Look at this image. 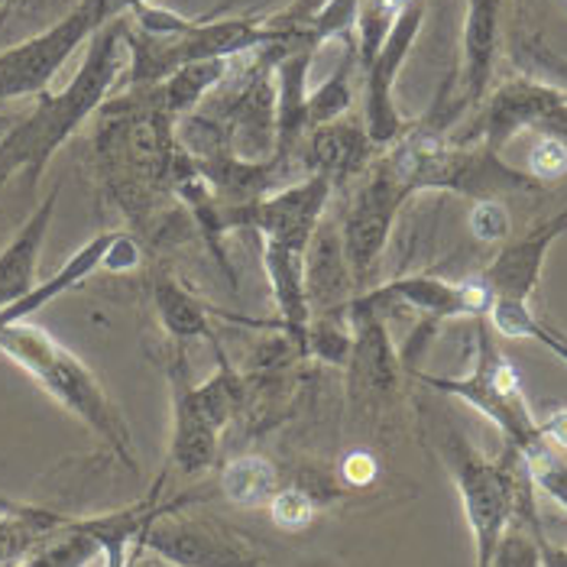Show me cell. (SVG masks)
Masks as SVG:
<instances>
[{"label":"cell","instance_id":"obj_1","mask_svg":"<svg viewBox=\"0 0 567 567\" xmlns=\"http://www.w3.org/2000/svg\"><path fill=\"white\" fill-rule=\"evenodd\" d=\"M124 30L127 17L107 20L87 40L85 59L72 82L55 94H40L37 107L0 140V185L20 175L27 192H37L52 156L101 111V104L111 97L121 75L127 72Z\"/></svg>","mask_w":567,"mask_h":567},{"label":"cell","instance_id":"obj_2","mask_svg":"<svg viewBox=\"0 0 567 567\" xmlns=\"http://www.w3.org/2000/svg\"><path fill=\"white\" fill-rule=\"evenodd\" d=\"M0 353L13 360L20 370H27L45 395H52L65 412H72L82 425L101 437L131 471H136L131 429L121 409L111 402L97 377L72 350L59 344L40 324L20 321L0 331Z\"/></svg>","mask_w":567,"mask_h":567},{"label":"cell","instance_id":"obj_3","mask_svg":"<svg viewBox=\"0 0 567 567\" xmlns=\"http://www.w3.org/2000/svg\"><path fill=\"white\" fill-rule=\"evenodd\" d=\"M402 182L415 192H454L464 198H503L538 192L542 182L513 169L499 153L483 143L447 140L435 127L402 133L383 153Z\"/></svg>","mask_w":567,"mask_h":567},{"label":"cell","instance_id":"obj_4","mask_svg":"<svg viewBox=\"0 0 567 567\" xmlns=\"http://www.w3.org/2000/svg\"><path fill=\"white\" fill-rule=\"evenodd\" d=\"M419 380L437 393L454 395V399L467 402L471 409H477L483 419H489L496 425L503 441L513 451H519L523 457L545 444V437L538 435V419L523 393V377L513 367V360L496 348L493 328L486 324V318H481V324H477L474 367L464 377L419 373Z\"/></svg>","mask_w":567,"mask_h":567},{"label":"cell","instance_id":"obj_5","mask_svg":"<svg viewBox=\"0 0 567 567\" xmlns=\"http://www.w3.org/2000/svg\"><path fill=\"white\" fill-rule=\"evenodd\" d=\"M447 464H451V474L461 493V506L474 535L477 567H489L496 542L516 513L519 493L532 486L528 467H525L523 454L513 451L509 444L503 447L499 457H483L481 451L461 435H451L447 441Z\"/></svg>","mask_w":567,"mask_h":567},{"label":"cell","instance_id":"obj_6","mask_svg":"<svg viewBox=\"0 0 567 567\" xmlns=\"http://www.w3.org/2000/svg\"><path fill=\"white\" fill-rule=\"evenodd\" d=\"M114 20L111 0H79L55 23L33 33L30 40L0 52V101L40 97L49 91L59 69L82 49L87 40Z\"/></svg>","mask_w":567,"mask_h":567},{"label":"cell","instance_id":"obj_7","mask_svg":"<svg viewBox=\"0 0 567 567\" xmlns=\"http://www.w3.org/2000/svg\"><path fill=\"white\" fill-rule=\"evenodd\" d=\"M331 192H334V182L328 175H306L299 182H286L272 188L269 195L247 205L220 202V230L224 237L230 230H250L262 240H276L306 254L315 230L321 227Z\"/></svg>","mask_w":567,"mask_h":567},{"label":"cell","instance_id":"obj_8","mask_svg":"<svg viewBox=\"0 0 567 567\" xmlns=\"http://www.w3.org/2000/svg\"><path fill=\"white\" fill-rule=\"evenodd\" d=\"M188 503L192 496H175L173 506L153 516L140 532L136 548L173 567H266L260 551L247 538L208 519L178 516V509Z\"/></svg>","mask_w":567,"mask_h":567},{"label":"cell","instance_id":"obj_9","mask_svg":"<svg viewBox=\"0 0 567 567\" xmlns=\"http://www.w3.org/2000/svg\"><path fill=\"white\" fill-rule=\"evenodd\" d=\"M409 198H412V188L402 182V175L395 173L386 156L370 163L363 185L357 188L350 202L348 218L341 224V247H344L353 286H360L377 269V262L390 244L395 218Z\"/></svg>","mask_w":567,"mask_h":567},{"label":"cell","instance_id":"obj_10","mask_svg":"<svg viewBox=\"0 0 567 567\" xmlns=\"http://www.w3.org/2000/svg\"><path fill=\"white\" fill-rule=\"evenodd\" d=\"M350 306L373 308H412L432 321H451V318H474L481 321L493 306V289L483 282V276L471 279H441L429 272L415 276H395L383 286H373L350 299Z\"/></svg>","mask_w":567,"mask_h":567},{"label":"cell","instance_id":"obj_11","mask_svg":"<svg viewBox=\"0 0 567 567\" xmlns=\"http://www.w3.org/2000/svg\"><path fill=\"white\" fill-rule=\"evenodd\" d=\"M422 20H425V0H412L402 17L393 23V30L386 33L383 45L377 49V55L370 59V65L363 69L367 72V94H363V127L370 133L373 146L377 150H386L393 146L395 140L405 133L402 124V114L395 107V79L412 52V45L419 40V30H422Z\"/></svg>","mask_w":567,"mask_h":567},{"label":"cell","instance_id":"obj_12","mask_svg":"<svg viewBox=\"0 0 567 567\" xmlns=\"http://www.w3.org/2000/svg\"><path fill=\"white\" fill-rule=\"evenodd\" d=\"M169 395H173V441H169V467H175L185 477H198L218 461V422L208 415L202 405L195 380H192V363L185 357V344H175L169 360Z\"/></svg>","mask_w":567,"mask_h":567},{"label":"cell","instance_id":"obj_13","mask_svg":"<svg viewBox=\"0 0 567 567\" xmlns=\"http://www.w3.org/2000/svg\"><path fill=\"white\" fill-rule=\"evenodd\" d=\"M565 91L555 82L542 79H513L486 94L481 104V121L467 143H483L486 150L499 153L525 131H535L545 114H551L558 104H565Z\"/></svg>","mask_w":567,"mask_h":567},{"label":"cell","instance_id":"obj_14","mask_svg":"<svg viewBox=\"0 0 567 567\" xmlns=\"http://www.w3.org/2000/svg\"><path fill=\"white\" fill-rule=\"evenodd\" d=\"M350 324V357L348 377L350 393L357 399H386L399 386L402 360L393 348V338L386 331L383 311L357 308L348 302Z\"/></svg>","mask_w":567,"mask_h":567},{"label":"cell","instance_id":"obj_15","mask_svg":"<svg viewBox=\"0 0 567 567\" xmlns=\"http://www.w3.org/2000/svg\"><path fill=\"white\" fill-rule=\"evenodd\" d=\"M567 234V208L555 218L542 220L532 227L525 237L506 244L493 262L483 269V282L493 289V299H509V302H528L532 292L538 289L542 269L548 260V250L558 237Z\"/></svg>","mask_w":567,"mask_h":567},{"label":"cell","instance_id":"obj_16","mask_svg":"<svg viewBox=\"0 0 567 567\" xmlns=\"http://www.w3.org/2000/svg\"><path fill=\"white\" fill-rule=\"evenodd\" d=\"M299 146V163L308 175H328L334 185L348 182L353 175L367 173L373 163V140L363 127V121H331L321 127H311Z\"/></svg>","mask_w":567,"mask_h":567},{"label":"cell","instance_id":"obj_17","mask_svg":"<svg viewBox=\"0 0 567 567\" xmlns=\"http://www.w3.org/2000/svg\"><path fill=\"white\" fill-rule=\"evenodd\" d=\"M262 269L272 289V299L279 308V328L296 344V350L308 357V328H311V308L306 289V254L292 250L276 240H262Z\"/></svg>","mask_w":567,"mask_h":567},{"label":"cell","instance_id":"obj_18","mask_svg":"<svg viewBox=\"0 0 567 567\" xmlns=\"http://www.w3.org/2000/svg\"><path fill=\"white\" fill-rule=\"evenodd\" d=\"M59 192H62V185L55 182L43 202L30 212V218L23 220V227L10 237V244L0 250V308L13 306L40 282L37 269H40V254H43L49 224H52L55 205H59Z\"/></svg>","mask_w":567,"mask_h":567},{"label":"cell","instance_id":"obj_19","mask_svg":"<svg viewBox=\"0 0 567 567\" xmlns=\"http://www.w3.org/2000/svg\"><path fill=\"white\" fill-rule=\"evenodd\" d=\"M499 23H503V0H467L464 20V104H481L489 94L493 65L499 52Z\"/></svg>","mask_w":567,"mask_h":567},{"label":"cell","instance_id":"obj_20","mask_svg":"<svg viewBox=\"0 0 567 567\" xmlns=\"http://www.w3.org/2000/svg\"><path fill=\"white\" fill-rule=\"evenodd\" d=\"M114 234H117V230H101L97 237H91L85 247H79L69 260L62 262L59 272L45 276L43 282H37V286H33L23 299H17L13 306L0 308V331L10 328V324H20V321L33 318V315L43 311L49 302H55L59 296L79 289L85 279H91V276L104 266V254H107Z\"/></svg>","mask_w":567,"mask_h":567},{"label":"cell","instance_id":"obj_21","mask_svg":"<svg viewBox=\"0 0 567 567\" xmlns=\"http://www.w3.org/2000/svg\"><path fill=\"white\" fill-rule=\"evenodd\" d=\"M153 308L159 324L175 344L188 341H208L212 348H220L212 328V308L205 306L188 286H182L173 272H156L153 276Z\"/></svg>","mask_w":567,"mask_h":567},{"label":"cell","instance_id":"obj_22","mask_svg":"<svg viewBox=\"0 0 567 567\" xmlns=\"http://www.w3.org/2000/svg\"><path fill=\"white\" fill-rule=\"evenodd\" d=\"M230 62H234V59H202V62H188V65L175 69L173 75H166L159 85L150 87V94H153L156 107L173 121L175 127H178L182 117L195 114L198 104H202L212 91H218L220 82H224L227 72H230Z\"/></svg>","mask_w":567,"mask_h":567},{"label":"cell","instance_id":"obj_23","mask_svg":"<svg viewBox=\"0 0 567 567\" xmlns=\"http://www.w3.org/2000/svg\"><path fill=\"white\" fill-rule=\"evenodd\" d=\"M91 561H101V538L94 523L91 516H69V523L52 528L17 567H87Z\"/></svg>","mask_w":567,"mask_h":567},{"label":"cell","instance_id":"obj_24","mask_svg":"<svg viewBox=\"0 0 567 567\" xmlns=\"http://www.w3.org/2000/svg\"><path fill=\"white\" fill-rule=\"evenodd\" d=\"M279 489V471L262 454H240L224 464L220 471V493L227 503L240 509H262Z\"/></svg>","mask_w":567,"mask_h":567},{"label":"cell","instance_id":"obj_25","mask_svg":"<svg viewBox=\"0 0 567 567\" xmlns=\"http://www.w3.org/2000/svg\"><path fill=\"white\" fill-rule=\"evenodd\" d=\"M486 324L493 328V334L499 338H513V341H538L542 348H548L561 363H567V334L558 328L545 324L535 318V311L528 302H509V299H493V306L486 311Z\"/></svg>","mask_w":567,"mask_h":567},{"label":"cell","instance_id":"obj_26","mask_svg":"<svg viewBox=\"0 0 567 567\" xmlns=\"http://www.w3.org/2000/svg\"><path fill=\"white\" fill-rule=\"evenodd\" d=\"M344 43V55L334 69V75L318 85L315 91H308V131L311 127H321V124H331V121H341L348 117L350 104H353V85H350V75L353 69L360 65V55H357V43L353 37L341 40Z\"/></svg>","mask_w":567,"mask_h":567},{"label":"cell","instance_id":"obj_27","mask_svg":"<svg viewBox=\"0 0 567 567\" xmlns=\"http://www.w3.org/2000/svg\"><path fill=\"white\" fill-rule=\"evenodd\" d=\"M412 0H360L357 10V27H353V43L360 55V69L370 65V59L377 55V49L383 45L386 33L393 30V23L402 17V10Z\"/></svg>","mask_w":567,"mask_h":567},{"label":"cell","instance_id":"obj_28","mask_svg":"<svg viewBox=\"0 0 567 567\" xmlns=\"http://www.w3.org/2000/svg\"><path fill=\"white\" fill-rule=\"evenodd\" d=\"M538 535H542V523L538 519L513 516L509 525H506V532L496 542V551L489 558V567H542Z\"/></svg>","mask_w":567,"mask_h":567},{"label":"cell","instance_id":"obj_29","mask_svg":"<svg viewBox=\"0 0 567 567\" xmlns=\"http://www.w3.org/2000/svg\"><path fill=\"white\" fill-rule=\"evenodd\" d=\"M528 467V477L535 483V489H542L548 499H555L567 513V461L558 457V451L545 441L542 447H535L532 454L523 457Z\"/></svg>","mask_w":567,"mask_h":567},{"label":"cell","instance_id":"obj_30","mask_svg":"<svg viewBox=\"0 0 567 567\" xmlns=\"http://www.w3.org/2000/svg\"><path fill=\"white\" fill-rule=\"evenodd\" d=\"M266 509H269V519L279 525L282 532H302V528L315 523V513H318L311 493L302 489V486H282V489H276V496L269 499Z\"/></svg>","mask_w":567,"mask_h":567},{"label":"cell","instance_id":"obj_31","mask_svg":"<svg viewBox=\"0 0 567 567\" xmlns=\"http://www.w3.org/2000/svg\"><path fill=\"white\" fill-rule=\"evenodd\" d=\"M525 173L532 178H538L542 185L558 182L567 175V146L551 136V133H538L532 150H528V169Z\"/></svg>","mask_w":567,"mask_h":567},{"label":"cell","instance_id":"obj_32","mask_svg":"<svg viewBox=\"0 0 567 567\" xmlns=\"http://www.w3.org/2000/svg\"><path fill=\"white\" fill-rule=\"evenodd\" d=\"M513 230V215L503 198H481L471 208V234L481 244H503Z\"/></svg>","mask_w":567,"mask_h":567},{"label":"cell","instance_id":"obj_33","mask_svg":"<svg viewBox=\"0 0 567 567\" xmlns=\"http://www.w3.org/2000/svg\"><path fill=\"white\" fill-rule=\"evenodd\" d=\"M140 262H143L140 244L133 240L131 234L117 230L114 240H111V247H107V254H104V266L101 269H107V272H131Z\"/></svg>","mask_w":567,"mask_h":567},{"label":"cell","instance_id":"obj_34","mask_svg":"<svg viewBox=\"0 0 567 567\" xmlns=\"http://www.w3.org/2000/svg\"><path fill=\"white\" fill-rule=\"evenodd\" d=\"M341 477L350 486H370L380 477V461L370 451H350L348 457L341 461Z\"/></svg>","mask_w":567,"mask_h":567},{"label":"cell","instance_id":"obj_35","mask_svg":"<svg viewBox=\"0 0 567 567\" xmlns=\"http://www.w3.org/2000/svg\"><path fill=\"white\" fill-rule=\"evenodd\" d=\"M538 435L555 451H567V409H551L545 419H538Z\"/></svg>","mask_w":567,"mask_h":567},{"label":"cell","instance_id":"obj_36","mask_svg":"<svg viewBox=\"0 0 567 567\" xmlns=\"http://www.w3.org/2000/svg\"><path fill=\"white\" fill-rule=\"evenodd\" d=\"M535 133H551V136H558L567 146V101L565 104H558L551 114H545L542 124L535 127Z\"/></svg>","mask_w":567,"mask_h":567},{"label":"cell","instance_id":"obj_37","mask_svg":"<svg viewBox=\"0 0 567 567\" xmlns=\"http://www.w3.org/2000/svg\"><path fill=\"white\" fill-rule=\"evenodd\" d=\"M538 551H542V567H567V548L555 545L545 532L538 535Z\"/></svg>","mask_w":567,"mask_h":567},{"label":"cell","instance_id":"obj_38","mask_svg":"<svg viewBox=\"0 0 567 567\" xmlns=\"http://www.w3.org/2000/svg\"><path fill=\"white\" fill-rule=\"evenodd\" d=\"M143 3H153V0H111V13L114 17H127V13H133Z\"/></svg>","mask_w":567,"mask_h":567},{"label":"cell","instance_id":"obj_39","mask_svg":"<svg viewBox=\"0 0 567 567\" xmlns=\"http://www.w3.org/2000/svg\"><path fill=\"white\" fill-rule=\"evenodd\" d=\"M30 503H23V499H13V496H3L0 493V516H10V513H23Z\"/></svg>","mask_w":567,"mask_h":567},{"label":"cell","instance_id":"obj_40","mask_svg":"<svg viewBox=\"0 0 567 567\" xmlns=\"http://www.w3.org/2000/svg\"><path fill=\"white\" fill-rule=\"evenodd\" d=\"M127 567H156V565H143V558H140V551L133 548V555H131V561H127Z\"/></svg>","mask_w":567,"mask_h":567},{"label":"cell","instance_id":"obj_41","mask_svg":"<svg viewBox=\"0 0 567 567\" xmlns=\"http://www.w3.org/2000/svg\"><path fill=\"white\" fill-rule=\"evenodd\" d=\"M558 72H561V79H565V82H561V91H565V97H567V65H558Z\"/></svg>","mask_w":567,"mask_h":567}]
</instances>
